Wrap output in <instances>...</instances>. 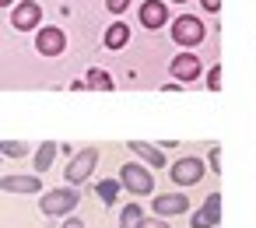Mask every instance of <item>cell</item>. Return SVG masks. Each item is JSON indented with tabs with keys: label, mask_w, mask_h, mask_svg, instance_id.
<instances>
[{
	"label": "cell",
	"mask_w": 256,
	"mask_h": 228,
	"mask_svg": "<svg viewBox=\"0 0 256 228\" xmlns=\"http://www.w3.org/2000/svg\"><path fill=\"white\" fill-rule=\"evenodd\" d=\"M78 204H81V193H78L74 186H60V190H50V193H42V200H39V210H42L46 218H60V214H70Z\"/></svg>",
	"instance_id": "6da1fadb"
},
{
	"label": "cell",
	"mask_w": 256,
	"mask_h": 228,
	"mask_svg": "<svg viewBox=\"0 0 256 228\" xmlns=\"http://www.w3.org/2000/svg\"><path fill=\"white\" fill-rule=\"evenodd\" d=\"M120 182H123V190H130L134 196H148V193L154 190V176H151L140 162H126V165L120 168Z\"/></svg>",
	"instance_id": "7a4b0ae2"
},
{
	"label": "cell",
	"mask_w": 256,
	"mask_h": 228,
	"mask_svg": "<svg viewBox=\"0 0 256 228\" xmlns=\"http://www.w3.org/2000/svg\"><path fill=\"white\" fill-rule=\"evenodd\" d=\"M204 36H207V28H204V22L200 18H193V14H179L176 22H172V39L179 42V46H200L204 42Z\"/></svg>",
	"instance_id": "3957f363"
},
{
	"label": "cell",
	"mask_w": 256,
	"mask_h": 228,
	"mask_svg": "<svg viewBox=\"0 0 256 228\" xmlns=\"http://www.w3.org/2000/svg\"><path fill=\"white\" fill-rule=\"evenodd\" d=\"M95 165H98V148H81L74 158H70V165H67V182L70 186H81L92 172H95Z\"/></svg>",
	"instance_id": "277c9868"
},
{
	"label": "cell",
	"mask_w": 256,
	"mask_h": 228,
	"mask_svg": "<svg viewBox=\"0 0 256 228\" xmlns=\"http://www.w3.org/2000/svg\"><path fill=\"white\" fill-rule=\"evenodd\" d=\"M36 50H39L42 56H60V53L67 50V36H64V28H56V25L39 28V36H36Z\"/></svg>",
	"instance_id": "5b68a950"
},
{
	"label": "cell",
	"mask_w": 256,
	"mask_h": 228,
	"mask_svg": "<svg viewBox=\"0 0 256 228\" xmlns=\"http://www.w3.org/2000/svg\"><path fill=\"white\" fill-rule=\"evenodd\" d=\"M168 176H172L176 186H196V182L204 179V162H200V158H179Z\"/></svg>",
	"instance_id": "8992f818"
},
{
	"label": "cell",
	"mask_w": 256,
	"mask_h": 228,
	"mask_svg": "<svg viewBox=\"0 0 256 228\" xmlns=\"http://www.w3.org/2000/svg\"><path fill=\"white\" fill-rule=\"evenodd\" d=\"M39 22H42V8L36 4V0L14 4V11H11V25H14L18 32H32V28H39Z\"/></svg>",
	"instance_id": "52a82bcc"
},
{
	"label": "cell",
	"mask_w": 256,
	"mask_h": 228,
	"mask_svg": "<svg viewBox=\"0 0 256 228\" xmlns=\"http://www.w3.org/2000/svg\"><path fill=\"white\" fill-rule=\"evenodd\" d=\"M218 221H221V193H210L204 200V207L193 210L190 228H218Z\"/></svg>",
	"instance_id": "ba28073f"
},
{
	"label": "cell",
	"mask_w": 256,
	"mask_h": 228,
	"mask_svg": "<svg viewBox=\"0 0 256 228\" xmlns=\"http://www.w3.org/2000/svg\"><path fill=\"white\" fill-rule=\"evenodd\" d=\"M151 204H154V214L158 218H172V214H186L190 210V200L182 193H158Z\"/></svg>",
	"instance_id": "9c48e42d"
},
{
	"label": "cell",
	"mask_w": 256,
	"mask_h": 228,
	"mask_svg": "<svg viewBox=\"0 0 256 228\" xmlns=\"http://www.w3.org/2000/svg\"><path fill=\"white\" fill-rule=\"evenodd\" d=\"M168 22V4L165 0H144L140 4V25L144 28H162Z\"/></svg>",
	"instance_id": "30bf717a"
},
{
	"label": "cell",
	"mask_w": 256,
	"mask_h": 228,
	"mask_svg": "<svg viewBox=\"0 0 256 228\" xmlns=\"http://www.w3.org/2000/svg\"><path fill=\"white\" fill-rule=\"evenodd\" d=\"M168 70H172L176 81H196V78H200V60H196L193 53H179Z\"/></svg>",
	"instance_id": "8fae6325"
},
{
	"label": "cell",
	"mask_w": 256,
	"mask_h": 228,
	"mask_svg": "<svg viewBox=\"0 0 256 228\" xmlns=\"http://www.w3.org/2000/svg\"><path fill=\"white\" fill-rule=\"evenodd\" d=\"M0 190H8V193H39L42 179L39 176H4L0 179Z\"/></svg>",
	"instance_id": "7c38bea8"
},
{
	"label": "cell",
	"mask_w": 256,
	"mask_h": 228,
	"mask_svg": "<svg viewBox=\"0 0 256 228\" xmlns=\"http://www.w3.org/2000/svg\"><path fill=\"white\" fill-rule=\"evenodd\" d=\"M126 148H130L140 162H148L151 168H162V165H165V151H162V148H151V144H144V140H130Z\"/></svg>",
	"instance_id": "4fadbf2b"
},
{
	"label": "cell",
	"mask_w": 256,
	"mask_h": 228,
	"mask_svg": "<svg viewBox=\"0 0 256 228\" xmlns=\"http://www.w3.org/2000/svg\"><path fill=\"white\" fill-rule=\"evenodd\" d=\"M126 42H130V28H126L123 22H116V25L106 28V46H109V50H123Z\"/></svg>",
	"instance_id": "5bb4252c"
},
{
	"label": "cell",
	"mask_w": 256,
	"mask_h": 228,
	"mask_svg": "<svg viewBox=\"0 0 256 228\" xmlns=\"http://www.w3.org/2000/svg\"><path fill=\"white\" fill-rule=\"evenodd\" d=\"M144 210H140V204H126L123 210H120V228H144Z\"/></svg>",
	"instance_id": "9a60e30c"
},
{
	"label": "cell",
	"mask_w": 256,
	"mask_h": 228,
	"mask_svg": "<svg viewBox=\"0 0 256 228\" xmlns=\"http://www.w3.org/2000/svg\"><path fill=\"white\" fill-rule=\"evenodd\" d=\"M56 151H60V144H53V140L39 144V151H36V172H50V165H53Z\"/></svg>",
	"instance_id": "2e32d148"
},
{
	"label": "cell",
	"mask_w": 256,
	"mask_h": 228,
	"mask_svg": "<svg viewBox=\"0 0 256 228\" xmlns=\"http://www.w3.org/2000/svg\"><path fill=\"white\" fill-rule=\"evenodd\" d=\"M84 84H88V88H95V92H109V88H112V78H109L102 67H92V70H88V78H84Z\"/></svg>",
	"instance_id": "e0dca14e"
},
{
	"label": "cell",
	"mask_w": 256,
	"mask_h": 228,
	"mask_svg": "<svg viewBox=\"0 0 256 228\" xmlns=\"http://www.w3.org/2000/svg\"><path fill=\"white\" fill-rule=\"evenodd\" d=\"M120 179H102L98 186H95V193H98V200L102 204H116V196H120Z\"/></svg>",
	"instance_id": "ac0fdd59"
},
{
	"label": "cell",
	"mask_w": 256,
	"mask_h": 228,
	"mask_svg": "<svg viewBox=\"0 0 256 228\" xmlns=\"http://www.w3.org/2000/svg\"><path fill=\"white\" fill-rule=\"evenodd\" d=\"M0 154H4V158H25L28 144H22V140H0Z\"/></svg>",
	"instance_id": "d6986e66"
},
{
	"label": "cell",
	"mask_w": 256,
	"mask_h": 228,
	"mask_svg": "<svg viewBox=\"0 0 256 228\" xmlns=\"http://www.w3.org/2000/svg\"><path fill=\"white\" fill-rule=\"evenodd\" d=\"M207 88H210V92H221V67H218V64L207 70Z\"/></svg>",
	"instance_id": "ffe728a7"
},
{
	"label": "cell",
	"mask_w": 256,
	"mask_h": 228,
	"mask_svg": "<svg viewBox=\"0 0 256 228\" xmlns=\"http://www.w3.org/2000/svg\"><path fill=\"white\" fill-rule=\"evenodd\" d=\"M106 8H109L112 14H123V11L130 8V0H106Z\"/></svg>",
	"instance_id": "44dd1931"
},
{
	"label": "cell",
	"mask_w": 256,
	"mask_h": 228,
	"mask_svg": "<svg viewBox=\"0 0 256 228\" xmlns=\"http://www.w3.org/2000/svg\"><path fill=\"white\" fill-rule=\"evenodd\" d=\"M210 168H214V172H221V148H218V144L210 148Z\"/></svg>",
	"instance_id": "7402d4cb"
},
{
	"label": "cell",
	"mask_w": 256,
	"mask_h": 228,
	"mask_svg": "<svg viewBox=\"0 0 256 228\" xmlns=\"http://www.w3.org/2000/svg\"><path fill=\"white\" fill-rule=\"evenodd\" d=\"M144 228H172V224H168L165 218H158V214H154V218H148V221H144Z\"/></svg>",
	"instance_id": "603a6c76"
},
{
	"label": "cell",
	"mask_w": 256,
	"mask_h": 228,
	"mask_svg": "<svg viewBox=\"0 0 256 228\" xmlns=\"http://www.w3.org/2000/svg\"><path fill=\"white\" fill-rule=\"evenodd\" d=\"M200 8H204L207 14H218V11H221V0H200Z\"/></svg>",
	"instance_id": "cb8c5ba5"
},
{
	"label": "cell",
	"mask_w": 256,
	"mask_h": 228,
	"mask_svg": "<svg viewBox=\"0 0 256 228\" xmlns=\"http://www.w3.org/2000/svg\"><path fill=\"white\" fill-rule=\"evenodd\" d=\"M60 228H84V221H78V218H67Z\"/></svg>",
	"instance_id": "d4e9b609"
},
{
	"label": "cell",
	"mask_w": 256,
	"mask_h": 228,
	"mask_svg": "<svg viewBox=\"0 0 256 228\" xmlns=\"http://www.w3.org/2000/svg\"><path fill=\"white\" fill-rule=\"evenodd\" d=\"M11 4H14V0H0V8H11Z\"/></svg>",
	"instance_id": "484cf974"
},
{
	"label": "cell",
	"mask_w": 256,
	"mask_h": 228,
	"mask_svg": "<svg viewBox=\"0 0 256 228\" xmlns=\"http://www.w3.org/2000/svg\"><path fill=\"white\" fill-rule=\"evenodd\" d=\"M172 4H186V0H172Z\"/></svg>",
	"instance_id": "4316f807"
}]
</instances>
